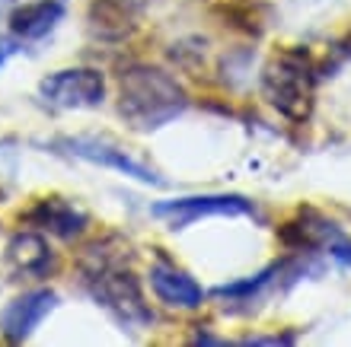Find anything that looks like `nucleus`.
Segmentation results:
<instances>
[{
  "instance_id": "nucleus-6",
  "label": "nucleus",
  "mask_w": 351,
  "mask_h": 347,
  "mask_svg": "<svg viewBox=\"0 0 351 347\" xmlns=\"http://www.w3.org/2000/svg\"><path fill=\"white\" fill-rule=\"evenodd\" d=\"M256 207L240 194H204V198H176L154 204V217L169 220L173 229H185L204 217H252Z\"/></svg>"
},
{
  "instance_id": "nucleus-16",
  "label": "nucleus",
  "mask_w": 351,
  "mask_h": 347,
  "mask_svg": "<svg viewBox=\"0 0 351 347\" xmlns=\"http://www.w3.org/2000/svg\"><path fill=\"white\" fill-rule=\"evenodd\" d=\"M7 7H10V0H0V13H3Z\"/></svg>"
},
{
  "instance_id": "nucleus-9",
  "label": "nucleus",
  "mask_w": 351,
  "mask_h": 347,
  "mask_svg": "<svg viewBox=\"0 0 351 347\" xmlns=\"http://www.w3.org/2000/svg\"><path fill=\"white\" fill-rule=\"evenodd\" d=\"M150 287H154L160 303L176 306V309H195L204 300L202 283L195 281L192 274H185L182 268L167 265V261H157L150 268Z\"/></svg>"
},
{
  "instance_id": "nucleus-4",
  "label": "nucleus",
  "mask_w": 351,
  "mask_h": 347,
  "mask_svg": "<svg viewBox=\"0 0 351 347\" xmlns=\"http://www.w3.org/2000/svg\"><path fill=\"white\" fill-rule=\"evenodd\" d=\"M38 92L55 109H93L106 99V77L93 67H71L48 73L38 83Z\"/></svg>"
},
{
  "instance_id": "nucleus-13",
  "label": "nucleus",
  "mask_w": 351,
  "mask_h": 347,
  "mask_svg": "<svg viewBox=\"0 0 351 347\" xmlns=\"http://www.w3.org/2000/svg\"><path fill=\"white\" fill-rule=\"evenodd\" d=\"M61 16H64V3L61 0H36V3H23V7L13 10L10 29H13V36L36 42V38L48 36L61 23Z\"/></svg>"
},
{
  "instance_id": "nucleus-2",
  "label": "nucleus",
  "mask_w": 351,
  "mask_h": 347,
  "mask_svg": "<svg viewBox=\"0 0 351 347\" xmlns=\"http://www.w3.org/2000/svg\"><path fill=\"white\" fill-rule=\"evenodd\" d=\"M262 92L285 118L304 121L313 112V67L304 51H281L262 73Z\"/></svg>"
},
{
  "instance_id": "nucleus-11",
  "label": "nucleus",
  "mask_w": 351,
  "mask_h": 347,
  "mask_svg": "<svg viewBox=\"0 0 351 347\" xmlns=\"http://www.w3.org/2000/svg\"><path fill=\"white\" fill-rule=\"evenodd\" d=\"M281 239H285L287 246L310 252V248H326V246L335 248L342 242V233H339V227H335L332 220L319 217L316 210H300V217L281 229Z\"/></svg>"
},
{
  "instance_id": "nucleus-12",
  "label": "nucleus",
  "mask_w": 351,
  "mask_h": 347,
  "mask_svg": "<svg viewBox=\"0 0 351 347\" xmlns=\"http://www.w3.org/2000/svg\"><path fill=\"white\" fill-rule=\"evenodd\" d=\"M29 223H36V227H45L48 233H55V236L61 239H74L80 236L86 229V223H90V217H86L80 207H74L71 201H64V198H51V201H38L36 207L29 210Z\"/></svg>"
},
{
  "instance_id": "nucleus-14",
  "label": "nucleus",
  "mask_w": 351,
  "mask_h": 347,
  "mask_svg": "<svg viewBox=\"0 0 351 347\" xmlns=\"http://www.w3.org/2000/svg\"><path fill=\"white\" fill-rule=\"evenodd\" d=\"M13 51H16V45H13L10 38H0V67L7 64V61H10V55H13Z\"/></svg>"
},
{
  "instance_id": "nucleus-1",
  "label": "nucleus",
  "mask_w": 351,
  "mask_h": 347,
  "mask_svg": "<svg viewBox=\"0 0 351 347\" xmlns=\"http://www.w3.org/2000/svg\"><path fill=\"white\" fill-rule=\"evenodd\" d=\"M189 105L182 83L154 64H131L121 70L119 112L134 131H157Z\"/></svg>"
},
{
  "instance_id": "nucleus-3",
  "label": "nucleus",
  "mask_w": 351,
  "mask_h": 347,
  "mask_svg": "<svg viewBox=\"0 0 351 347\" xmlns=\"http://www.w3.org/2000/svg\"><path fill=\"white\" fill-rule=\"evenodd\" d=\"M86 287H90L93 300L99 303L112 319H119L125 329H144L154 322V312L144 303L138 277L119 268L115 261H96L90 268Z\"/></svg>"
},
{
  "instance_id": "nucleus-7",
  "label": "nucleus",
  "mask_w": 351,
  "mask_h": 347,
  "mask_svg": "<svg viewBox=\"0 0 351 347\" xmlns=\"http://www.w3.org/2000/svg\"><path fill=\"white\" fill-rule=\"evenodd\" d=\"M147 13V0H93L86 10L90 32L102 42H121L138 32L141 19Z\"/></svg>"
},
{
  "instance_id": "nucleus-10",
  "label": "nucleus",
  "mask_w": 351,
  "mask_h": 347,
  "mask_svg": "<svg viewBox=\"0 0 351 347\" xmlns=\"http://www.w3.org/2000/svg\"><path fill=\"white\" fill-rule=\"evenodd\" d=\"M7 265L16 277H45L58 268V261L38 233H19L7 246Z\"/></svg>"
},
{
  "instance_id": "nucleus-15",
  "label": "nucleus",
  "mask_w": 351,
  "mask_h": 347,
  "mask_svg": "<svg viewBox=\"0 0 351 347\" xmlns=\"http://www.w3.org/2000/svg\"><path fill=\"white\" fill-rule=\"evenodd\" d=\"M342 48H345V55L351 57V32H348V38H345V42H342Z\"/></svg>"
},
{
  "instance_id": "nucleus-5",
  "label": "nucleus",
  "mask_w": 351,
  "mask_h": 347,
  "mask_svg": "<svg viewBox=\"0 0 351 347\" xmlns=\"http://www.w3.org/2000/svg\"><path fill=\"white\" fill-rule=\"evenodd\" d=\"M51 150L55 153H64V156H74V159H86V163H96V166H106V169H115L121 175H131L144 185H163L150 166H144L141 159L121 150V146L109 144V140H96V138H58L51 140Z\"/></svg>"
},
{
  "instance_id": "nucleus-8",
  "label": "nucleus",
  "mask_w": 351,
  "mask_h": 347,
  "mask_svg": "<svg viewBox=\"0 0 351 347\" xmlns=\"http://www.w3.org/2000/svg\"><path fill=\"white\" fill-rule=\"evenodd\" d=\"M55 306H58V293H51V290L23 293L19 300H13L7 309L0 312V331H3V338L13 341V344L29 341L32 331L55 312Z\"/></svg>"
}]
</instances>
